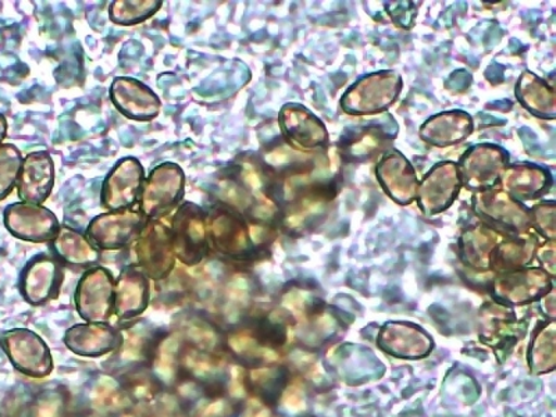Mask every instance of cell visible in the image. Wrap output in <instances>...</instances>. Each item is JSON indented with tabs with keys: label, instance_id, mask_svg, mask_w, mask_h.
I'll return each mask as SVG.
<instances>
[{
	"label": "cell",
	"instance_id": "cell-5",
	"mask_svg": "<svg viewBox=\"0 0 556 417\" xmlns=\"http://www.w3.org/2000/svg\"><path fill=\"white\" fill-rule=\"evenodd\" d=\"M3 223L10 235L33 243L53 241L61 230V223L52 211L24 202L12 203L4 208Z\"/></svg>",
	"mask_w": 556,
	"mask_h": 417
},
{
	"label": "cell",
	"instance_id": "cell-13",
	"mask_svg": "<svg viewBox=\"0 0 556 417\" xmlns=\"http://www.w3.org/2000/svg\"><path fill=\"white\" fill-rule=\"evenodd\" d=\"M162 4L161 0H116L109 8V17L117 26H137L155 16Z\"/></svg>",
	"mask_w": 556,
	"mask_h": 417
},
{
	"label": "cell",
	"instance_id": "cell-1",
	"mask_svg": "<svg viewBox=\"0 0 556 417\" xmlns=\"http://www.w3.org/2000/svg\"><path fill=\"white\" fill-rule=\"evenodd\" d=\"M186 192V174L176 163H162L143 181L139 211L148 220H162L181 205Z\"/></svg>",
	"mask_w": 556,
	"mask_h": 417
},
{
	"label": "cell",
	"instance_id": "cell-15",
	"mask_svg": "<svg viewBox=\"0 0 556 417\" xmlns=\"http://www.w3.org/2000/svg\"><path fill=\"white\" fill-rule=\"evenodd\" d=\"M118 302L122 309H134L142 305L148 294V282L141 273L127 269L118 282Z\"/></svg>",
	"mask_w": 556,
	"mask_h": 417
},
{
	"label": "cell",
	"instance_id": "cell-7",
	"mask_svg": "<svg viewBox=\"0 0 556 417\" xmlns=\"http://www.w3.org/2000/svg\"><path fill=\"white\" fill-rule=\"evenodd\" d=\"M111 99L117 111L136 122H152L162 109L161 99L136 78L118 77L111 87Z\"/></svg>",
	"mask_w": 556,
	"mask_h": 417
},
{
	"label": "cell",
	"instance_id": "cell-14",
	"mask_svg": "<svg viewBox=\"0 0 556 417\" xmlns=\"http://www.w3.org/2000/svg\"><path fill=\"white\" fill-rule=\"evenodd\" d=\"M23 155L13 143L0 146V201L7 200L17 187L18 174L22 170Z\"/></svg>",
	"mask_w": 556,
	"mask_h": 417
},
{
	"label": "cell",
	"instance_id": "cell-16",
	"mask_svg": "<svg viewBox=\"0 0 556 417\" xmlns=\"http://www.w3.org/2000/svg\"><path fill=\"white\" fill-rule=\"evenodd\" d=\"M8 136V121L7 117L0 113V146L3 143V139Z\"/></svg>",
	"mask_w": 556,
	"mask_h": 417
},
{
	"label": "cell",
	"instance_id": "cell-11",
	"mask_svg": "<svg viewBox=\"0 0 556 417\" xmlns=\"http://www.w3.org/2000/svg\"><path fill=\"white\" fill-rule=\"evenodd\" d=\"M53 250L62 260L73 265H91L99 260V250L87 236L66 226H61V230L53 238Z\"/></svg>",
	"mask_w": 556,
	"mask_h": 417
},
{
	"label": "cell",
	"instance_id": "cell-3",
	"mask_svg": "<svg viewBox=\"0 0 556 417\" xmlns=\"http://www.w3.org/2000/svg\"><path fill=\"white\" fill-rule=\"evenodd\" d=\"M148 218L139 208H123L92 218L86 236L98 250H122L136 242Z\"/></svg>",
	"mask_w": 556,
	"mask_h": 417
},
{
	"label": "cell",
	"instance_id": "cell-2",
	"mask_svg": "<svg viewBox=\"0 0 556 417\" xmlns=\"http://www.w3.org/2000/svg\"><path fill=\"white\" fill-rule=\"evenodd\" d=\"M174 255L187 265H195L207 251L206 211L191 202L176 208L170 226Z\"/></svg>",
	"mask_w": 556,
	"mask_h": 417
},
{
	"label": "cell",
	"instance_id": "cell-6",
	"mask_svg": "<svg viewBox=\"0 0 556 417\" xmlns=\"http://www.w3.org/2000/svg\"><path fill=\"white\" fill-rule=\"evenodd\" d=\"M139 266L153 278L168 275L174 266L170 227L162 220H148L136 240Z\"/></svg>",
	"mask_w": 556,
	"mask_h": 417
},
{
	"label": "cell",
	"instance_id": "cell-8",
	"mask_svg": "<svg viewBox=\"0 0 556 417\" xmlns=\"http://www.w3.org/2000/svg\"><path fill=\"white\" fill-rule=\"evenodd\" d=\"M53 187L54 163L48 152H33L23 159L17 180V193L22 202L42 206L51 197Z\"/></svg>",
	"mask_w": 556,
	"mask_h": 417
},
{
	"label": "cell",
	"instance_id": "cell-9",
	"mask_svg": "<svg viewBox=\"0 0 556 417\" xmlns=\"http://www.w3.org/2000/svg\"><path fill=\"white\" fill-rule=\"evenodd\" d=\"M61 267L47 255L34 257L23 273L22 290L24 298L33 304L51 296L53 287L61 280Z\"/></svg>",
	"mask_w": 556,
	"mask_h": 417
},
{
	"label": "cell",
	"instance_id": "cell-4",
	"mask_svg": "<svg viewBox=\"0 0 556 417\" xmlns=\"http://www.w3.org/2000/svg\"><path fill=\"white\" fill-rule=\"evenodd\" d=\"M146 170L137 157L122 159L104 178L101 203L109 212L132 208L138 205Z\"/></svg>",
	"mask_w": 556,
	"mask_h": 417
},
{
	"label": "cell",
	"instance_id": "cell-10",
	"mask_svg": "<svg viewBox=\"0 0 556 417\" xmlns=\"http://www.w3.org/2000/svg\"><path fill=\"white\" fill-rule=\"evenodd\" d=\"M206 235L207 243L220 252L241 250L247 242L245 228L238 217L220 207L206 212Z\"/></svg>",
	"mask_w": 556,
	"mask_h": 417
},
{
	"label": "cell",
	"instance_id": "cell-12",
	"mask_svg": "<svg viewBox=\"0 0 556 417\" xmlns=\"http://www.w3.org/2000/svg\"><path fill=\"white\" fill-rule=\"evenodd\" d=\"M112 276L104 269H93L83 278L78 287L79 307H106L112 296Z\"/></svg>",
	"mask_w": 556,
	"mask_h": 417
}]
</instances>
